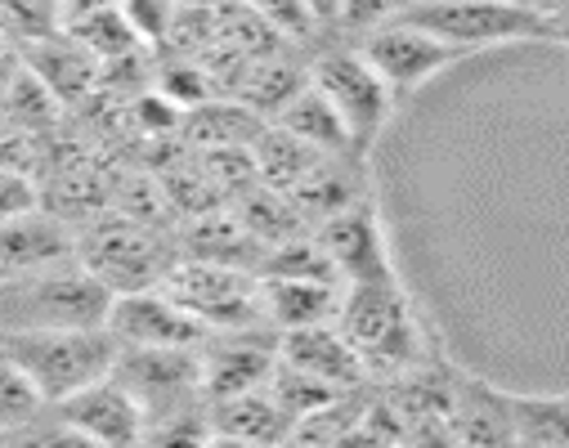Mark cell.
<instances>
[{
  "instance_id": "obj_1",
  "label": "cell",
  "mask_w": 569,
  "mask_h": 448,
  "mask_svg": "<svg viewBox=\"0 0 569 448\" xmlns=\"http://www.w3.org/2000/svg\"><path fill=\"white\" fill-rule=\"evenodd\" d=\"M112 291L81 265H50L0 278V337L50 328H108Z\"/></svg>"
},
{
  "instance_id": "obj_2",
  "label": "cell",
  "mask_w": 569,
  "mask_h": 448,
  "mask_svg": "<svg viewBox=\"0 0 569 448\" xmlns=\"http://www.w3.org/2000/svg\"><path fill=\"white\" fill-rule=\"evenodd\" d=\"M77 260L112 296H126V291L162 287V278L171 273L180 251L167 238V229L130 220L121 211H103V216H94L77 229Z\"/></svg>"
},
{
  "instance_id": "obj_3",
  "label": "cell",
  "mask_w": 569,
  "mask_h": 448,
  "mask_svg": "<svg viewBox=\"0 0 569 448\" xmlns=\"http://www.w3.org/2000/svg\"><path fill=\"white\" fill-rule=\"evenodd\" d=\"M23 377L37 386L46 404H63L68 395L103 381L117 364V337L108 328H50V332H10L0 337Z\"/></svg>"
},
{
  "instance_id": "obj_4",
  "label": "cell",
  "mask_w": 569,
  "mask_h": 448,
  "mask_svg": "<svg viewBox=\"0 0 569 448\" xmlns=\"http://www.w3.org/2000/svg\"><path fill=\"white\" fill-rule=\"evenodd\" d=\"M337 328L359 350V359L372 368H408L421 355V328L408 306V291L399 278L377 282H350L341 291V315Z\"/></svg>"
},
{
  "instance_id": "obj_5",
  "label": "cell",
  "mask_w": 569,
  "mask_h": 448,
  "mask_svg": "<svg viewBox=\"0 0 569 448\" xmlns=\"http://www.w3.org/2000/svg\"><path fill=\"white\" fill-rule=\"evenodd\" d=\"M310 81L315 90L341 112L355 148L368 158L372 143L386 135L399 99L390 94V86L377 77V68L359 54V46L350 41H332V46H319L315 59H310Z\"/></svg>"
},
{
  "instance_id": "obj_6",
  "label": "cell",
  "mask_w": 569,
  "mask_h": 448,
  "mask_svg": "<svg viewBox=\"0 0 569 448\" xmlns=\"http://www.w3.org/2000/svg\"><path fill=\"white\" fill-rule=\"evenodd\" d=\"M162 291L207 328V332H242V328H264L260 315V273L220 265V260H198L180 256L171 273L162 278Z\"/></svg>"
},
{
  "instance_id": "obj_7",
  "label": "cell",
  "mask_w": 569,
  "mask_h": 448,
  "mask_svg": "<svg viewBox=\"0 0 569 448\" xmlns=\"http://www.w3.org/2000/svg\"><path fill=\"white\" fill-rule=\"evenodd\" d=\"M403 19L449 41L458 54H485L502 46L542 41L547 32L538 14L511 6V0H417Z\"/></svg>"
},
{
  "instance_id": "obj_8",
  "label": "cell",
  "mask_w": 569,
  "mask_h": 448,
  "mask_svg": "<svg viewBox=\"0 0 569 448\" xmlns=\"http://www.w3.org/2000/svg\"><path fill=\"white\" fill-rule=\"evenodd\" d=\"M112 377L144 408V421H171L180 412L207 408L202 395V350H134L117 346Z\"/></svg>"
},
{
  "instance_id": "obj_9",
  "label": "cell",
  "mask_w": 569,
  "mask_h": 448,
  "mask_svg": "<svg viewBox=\"0 0 569 448\" xmlns=\"http://www.w3.org/2000/svg\"><path fill=\"white\" fill-rule=\"evenodd\" d=\"M350 46H359V54L377 68V77L390 86L395 99L417 94L421 86H431L440 72H449L458 59H467V54H458L449 41L431 37L426 28H417V23H408V19H399V23H390V28H377V32H368L363 41H350Z\"/></svg>"
},
{
  "instance_id": "obj_10",
  "label": "cell",
  "mask_w": 569,
  "mask_h": 448,
  "mask_svg": "<svg viewBox=\"0 0 569 448\" xmlns=\"http://www.w3.org/2000/svg\"><path fill=\"white\" fill-rule=\"evenodd\" d=\"M310 233L328 251V260H332V269H337V278L346 287L350 282H377V278H399L395 273V260H390L386 225H381V211H377L372 193H363L350 207L332 211Z\"/></svg>"
},
{
  "instance_id": "obj_11",
  "label": "cell",
  "mask_w": 569,
  "mask_h": 448,
  "mask_svg": "<svg viewBox=\"0 0 569 448\" xmlns=\"http://www.w3.org/2000/svg\"><path fill=\"white\" fill-rule=\"evenodd\" d=\"M108 332L117 337V346H134V350H202L211 337L162 287L112 296Z\"/></svg>"
},
{
  "instance_id": "obj_12",
  "label": "cell",
  "mask_w": 569,
  "mask_h": 448,
  "mask_svg": "<svg viewBox=\"0 0 569 448\" xmlns=\"http://www.w3.org/2000/svg\"><path fill=\"white\" fill-rule=\"evenodd\" d=\"M278 368V332L242 328V332H211L202 346V395L207 408L264 390Z\"/></svg>"
},
{
  "instance_id": "obj_13",
  "label": "cell",
  "mask_w": 569,
  "mask_h": 448,
  "mask_svg": "<svg viewBox=\"0 0 569 448\" xmlns=\"http://www.w3.org/2000/svg\"><path fill=\"white\" fill-rule=\"evenodd\" d=\"M59 417H68L81 435H90L99 448H144L149 421L144 408L130 399V390L108 372L103 381L68 395L63 404H50Z\"/></svg>"
},
{
  "instance_id": "obj_14",
  "label": "cell",
  "mask_w": 569,
  "mask_h": 448,
  "mask_svg": "<svg viewBox=\"0 0 569 448\" xmlns=\"http://www.w3.org/2000/svg\"><path fill=\"white\" fill-rule=\"evenodd\" d=\"M77 260V225L46 202L0 225V278Z\"/></svg>"
},
{
  "instance_id": "obj_15",
  "label": "cell",
  "mask_w": 569,
  "mask_h": 448,
  "mask_svg": "<svg viewBox=\"0 0 569 448\" xmlns=\"http://www.w3.org/2000/svg\"><path fill=\"white\" fill-rule=\"evenodd\" d=\"M341 291H346V282H328V278H273V273H260L264 328L282 337V332L337 323Z\"/></svg>"
},
{
  "instance_id": "obj_16",
  "label": "cell",
  "mask_w": 569,
  "mask_h": 448,
  "mask_svg": "<svg viewBox=\"0 0 569 448\" xmlns=\"http://www.w3.org/2000/svg\"><path fill=\"white\" fill-rule=\"evenodd\" d=\"M278 359L332 386V390H355L363 377H368V364L359 359V350L346 341V332L337 323H323V328H301V332H282L278 337Z\"/></svg>"
},
{
  "instance_id": "obj_17",
  "label": "cell",
  "mask_w": 569,
  "mask_h": 448,
  "mask_svg": "<svg viewBox=\"0 0 569 448\" xmlns=\"http://www.w3.org/2000/svg\"><path fill=\"white\" fill-rule=\"evenodd\" d=\"M23 54V68L68 108V103H81L94 86H99V59L72 37V32H50L41 41H28L19 46Z\"/></svg>"
},
{
  "instance_id": "obj_18",
  "label": "cell",
  "mask_w": 569,
  "mask_h": 448,
  "mask_svg": "<svg viewBox=\"0 0 569 448\" xmlns=\"http://www.w3.org/2000/svg\"><path fill=\"white\" fill-rule=\"evenodd\" d=\"M269 126L288 130L292 139H301L306 148H315V153H323V158H363L355 148V139H350V130H346V121H341V112L315 90V81H306L288 103H282Z\"/></svg>"
},
{
  "instance_id": "obj_19",
  "label": "cell",
  "mask_w": 569,
  "mask_h": 448,
  "mask_svg": "<svg viewBox=\"0 0 569 448\" xmlns=\"http://www.w3.org/2000/svg\"><path fill=\"white\" fill-rule=\"evenodd\" d=\"M207 412H211V426L233 430V435H242V439H251L260 448H278L282 439H288V430L297 426L288 412L273 404L269 386L251 390V395H238V399H224V404H211Z\"/></svg>"
},
{
  "instance_id": "obj_20",
  "label": "cell",
  "mask_w": 569,
  "mask_h": 448,
  "mask_svg": "<svg viewBox=\"0 0 569 448\" xmlns=\"http://www.w3.org/2000/svg\"><path fill=\"white\" fill-rule=\"evenodd\" d=\"M507 412L516 439L569 448V395H507Z\"/></svg>"
},
{
  "instance_id": "obj_21",
  "label": "cell",
  "mask_w": 569,
  "mask_h": 448,
  "mask_svg": "<svg viewBox=\"0 0 569 448\" xmlns=\"http://www.w3.org/2000/svg\"><path fill=\"white\" fill-rule=\"evenodd\" d=\"M63 32H72V37H77L94 59H99V68L144 50V41L134 37V28H130V19L121 14V6H108V10L81 14V19H72V23H63Z\"/></svg>"
},
{
  "instance_id": "obj_22",
  "label": "cell",
  "mask_w": 569,
  "mask_h": 448,
  "mask_svg": "<svg viewBox=\"0 0 569 448\" xmlns=\"http://www.w3.org/2000/svg\"><path fill=\"white\" fill-rule=\"evenodd\" d=\"M50 404L37 395V386L23 377V368L0 350V426L6 430H23L28 421H37Z\"/></svg>"
},
{
  "instance_id": "obj_23",
  "label": "cell",
  "mask_w": 569,
  "mask_h": 448,
  "mask_svg": "<svg viewBox=\"0 0 569 448\" xmlns=\"http://www.w3.org/2000/svg\"><path fill=\"white\" fill-rule=\"evenodd\" d=\"M417 0H341V14H337V37L341 41H363L368 32L377 28H390L399 23Z\"/></svg>"
},
{
  "instance_id": "obj_24",
  "label": "cell",
  "mask_w": 569,
  "mask_h": 448,
  "mask_svg": "<svg viewBox=\"0 0 569 448\" xmlns=\"http://www.w3.org/2000/svg\"><path fill=\"white\" fill-rule=\"evenodd\" d=\"M242 6H247L251 14H260L278 37H288L292 46H310V41L323 37L319 23L310 19V10L301 6V0H242Z\"/></svg>"
},
{
  "instance_id": "obj_25",
  "label": "cell",
  "mask_w": 569,
  "mask_h": 448,
  "mask_svg": "<svg viewBox=\"0 0 569 448\" xmlns=\"http://www.w3.org/2000/svg\"><path fill=\"white\" fill-rule=\"evenodd\" d=\"M180 10H184L180 0H121V14L130 19L134 37L144 46H167Z\"/></svg>"
},
{
  "instance_id": "obj_26",
  "label": "cell",
  "mask_w": 569,
  "mask_h": 448,
  "mask_svg": "<svg viewBox=\"0 0 569 448\" xmlns=\"http://www.w3.org/2000/svg\"><path fill=\"white\" fill-rule=\"evenodd\" d=\"M14 448H99L90 435H81L68 417H59L54 408H46L37 421H28L23 430H14Z\"/></svg>"
},
{
  "instance_id": "obj_27",
  "label": "cell",
  "mask_w": 569,
  "mask_h": 448,
  "mask_svg": "<svg viewBox=\"0 0 569 448\" xmlns=\"http://www.w3.org/2000/svg\"><path fill=\"white\" fill-rule=\"evenodd\" d=\"M32 207H41V189H37V180L23 176V171L0 167V225L14 220V216H23V211H32Z\"/></svg>"
},
{
  "instance_id": "obj_28",
  "label": "cell",
  "mask_w": 569,
  "mask_h": 448,
  "mask_svg": "<svg viewBox=\"0 0 569 448\" xmlns=\"http://www.w3.org/2000/svg\"><path fill=\"white\" fill-rule=\"evenodd\" d=\"M310 10V19L319 23V32H332L337 28V14H341V0H301Z\"/></svg>"
},
{
  "instance_id": "obj_29",
  "label": "cell",
  "mask_w": 569,
  "mask_h": 448,
  "mask_svg": "<svg viewBox=\"0 0 569 448\" xmlns=\"http://www.w3.org/2000/svg\"><path fill=\"white\" fill-rule=\"evenodd\" d=\"M23 68V54H19V46L10 41V37H0V90H6L10 81H14V72Z\"/></svg>"
},
{
  "instance_id": "obj_30",
  "label": "cell",
  "mask_w": 569,
  "mask_h": 448,
  "mask_svg": "<svg viewBox=\"0 0 569 448\" xmlns=\"http://www.w3.org/2000/svg\"><path fill=\"white\" fill-rule=\"evenodd\" d=\"M511 6H520V10H529V14H538L547 23V19H556V14L569 10V0H511Z\"/></svg>"
},
{
  "instance_id": "obj_31",
  "label": "cell",
  "mask_w": 569,
  "mask_h": 448,
  "mask_svg": "<svg viewBox=\"0 0 569 448\" xmlns=\"http://www.w3.org/2000/svg\"><path fill=\"white\" fill-rule=\"evenodd\" d=\"M202 448H260V444H251V439H242V435H233V430L211 426L207 439H202Z\"/></svg>"
},
{
  "instance_id": "obj_32",
  "label": "cell",
  "mask_w": 569,
  "mask_h": 448,
  "mask_svg": "<svg viewBox=\"0 0 569 448\" xmlns=\"http://www.w3.org/2000/svg\"><path fill=\"white\" fill-rule=\"evenodd\" d=\"M542 41L569 46V10H565V14H556V19H547V32H542Z\"/></svg>"
},
{
  "instance_id": "obj_33",
  "label": "cell",
  "mask_w": 569,
  "mask_h": 448,
  "mask_svg": "<svg viewBox=\"0 0 569 448\" xmlns=\"http://www.w3.org/2000/svg\"><path fill=\"white\" fill-rule=\"evenodd\" d=\"M0 448H14V430H6V426H0Z\"/></svg>"
},
{
  "instance_id": "obj_34",
  "label": "cell",
  "mask_w": 569,
  "mask_h": 448,
  "mask_svg": "<svg viewBox=\"0 0 569 448\" xmlns=\"http://www.w3.org/2000/svg\"><path fill=\"white\" fill-rule=\"evenodd\" d=\"M180 6H220V0H180Z\"/></svg>"
},
{
  "instance_id": "obj_35",
  "label": "cell",
  "mask_w": 569,
  "mask_h": 448,
  "mask_svg": "<svg viewBox=\"0 0 569 448\" xmlns=\"http://www.w3.org/2000/svg\"><path fill=\"white\" fill-rule=\"evenodd\" d=\"M516 448H547V444H525V439H516Z\"/></svg>"
}]
</instances>
